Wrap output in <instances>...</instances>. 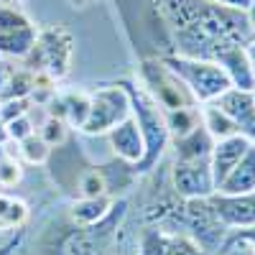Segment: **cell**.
I'll return each instance as SVG.
<instances>
[{
	"instance_id": "8",
	"label": "cell",
	"mask_w": 255,
	"mask_h": 255,
	"mask_svg": "<svg viewBox=\"0 0 255 255\" xmlns=\"http://www.w3.org/2000/svg\"><path fill=\"white\" fill-rule=\"evenodd\" d=\"M186 222L194 232V243L212 253V250H220L222 240H225V225L220 222V217L215 215V209L207 199H186Z\"/></svg>"
},
{
	"instance_id": "36",
	"label": "cell",
	"mask_w": 255,
	"mask_h": 255,
	"mask_svg": "<svg viewBox=\"0 0 255 255\" xmlns=\"http://www.w3.org/2000/svg\"><path fill=\"white\" fill-rule=\"evenodd\" d=\"M18 3V0H0V5H8V8H13Z\"/></svg>"
},
{
	"instance_id": "6",
	"label": "cell",
	"mask_w": 255,
	"mask_h": 255,
	"mask_svg": "<svg viewBox=\"0 0 255 255\" xmlns=\"http://www.w3.org/2000/svg\"><path fill=\"white\" fill-rule=\"evenodd\" d=\"M143 77H145V84H148V92L153 95V100L163 110L191 108V105H197V100L186 90V84L168 69L163 61H145L143 64Z\"/></svg>"
},
{
	"instance_id": "2",
	"label": "cell",
	"mask_w": 255,
	"mask_h": 255,
	"mask_svg": "<svg viewBox=\"0 0 255 255\" xmlns=\"http://www.w3.org/2000/svg\"><path fill=\"white\" fill-rule=\"evenodd\" d=\"M125 90L128 100H130V115L135 118L143 140H145V156L135 166L138 171H148L166 151L168 145V130H166V110L153 100V95L145 87H138L133 82H115Z\"/></svg>"
},
{
	"instance_id": "24",
	"label": "cell",
	"mask_w": 255,
	"mask_h": 255,
	"mask_svg": "<svg viewBox=\"0 0 255 255\" xmlns=\"http://www.w3.org/2000/svg\"><path fill=\"white\" fill-rule=\"evenodd\" d=\"M41 140H44L49 148H54V145H61L64 140H67V123H64L61 118H46L44 120V125H41Z\"/></svg>"
},
{
	"instance_id": "13",
	"label": "cell",
	"mask_w": 255,
	"mask_h": 255,
	"mask_svg": "<svg viewBox=\"0 0 255 255\" xmlns=\"http://www.w3.org/2000/svg\"><path fill=\"white\" fill-rule=\"evenodd\" d=\"M253 143L245 135H230L222 140H215V148H212V156H209V168H212V176H215V189L220 186V181L238 166V161L248 153V148Z\"/></svg>"
},
{
	"instance_id": "14",
	"label": "cell",
	"mask_w": 255,
	"mask_h": 255,
	"mask_svg": "<svg viewBox=\"0 0 255 255\" xmlns=\"http://www.w3.org/2000/svg\"><path fill=\"white\" fill-rule=\"evenodd\" d=\"M215 105L220 110H225L232 123L238 125V130L243 135V130L255 120V100H253V90H238V87H230L227 92H222Z\"/></svg>"
},
{
	"instance_id": "22",
	"label": "cell",
	"mask_w": 255,
	"mask_h": 255,
	"mask_svg": "<svg viewBox=\"0 0 255 255\" xmlns=\"http://www.w3.org/2000/svg\"><path fill=\"white\" fill-rule=\"evenodd\" d=\"M59 102H61V110H64V120L69 125L82 128L84 120H87V113H90V95L69 92V95H61Z\"/></svg>"
},
{
	"instance_id": "23",
	"label": "cell",
	"mask_w": 255,
	"mask_h": 255,
	"mask_svg": "<svg viewBox=\"0 0 255 255\" xmlns=\"http://www.w3.org/2000/svg\"><path fill=\"white\" fill-rule=\"evenodd\" d=\"M49 153H51V148L41 140V135H36V133L20 140V143H18V151H15V156H20V161L31 163V166L44 163V161L49 158Z\"/></svg>"
},
{
	"instance_id": "7",
	"label": "cell",
	"mask_w": 255,
	"mask_h": 255,
	"mask_svg": "<svg viewBox=\"0 0 255 255\" xmlns=\"http://www.w3.org/2000/svg\"><path fill=\"white\" fill-rule=\"evenodd\" d=\"M38 38V28L31 20L8 5H0V56L26 59Z\"/></svg>"
},
{
	"instance_id": "35",
	"label": "cell",
	"mask_w": 255,
	"mask_h": 255,
	"mask_svg": "<svg viewBox=\"0 0 255 255\" xmlns=\"http://www.w3.org/2000/svg\"><path fill=\"white\" fill-rule=\"evenodd\" d=\"M8 143V133H5V123L0 120V145H5Z\"/></svg>"
},
{
	"instance_id": "25",
	"label": "cell",
	"mask_w": 255,
	"mask_h": 255,
	"mask_svg": "<svg viewBox=\"0 0 255 255\" xmlns=\"http://www.w3.org/2000/svg\"><path fill=\"white\" fill-rule=\"evenodd\" d=\"M238 245L250 248V255H255V227H240V230H232L230 235L222 240L220 253H230L232 248H238Z\"/></svg>"
},
{
	"instance_id": "37",
	"label": "cell",
	"mask_w": 255,
	"mask_h": 255,
	"mask_svg": "<svg viewBox=\"0 0 255 255\" xmlns=\"http://www.w3.org/2000/svg\"><path fill=\"white\" fill-rule=\"evenodd\" d=\"M3 156H5V148H3V145H0V158H3Z\"/></svg>"
},
{
	"instance_id": "9",
	"label": "cell",
	"mask_w": 255,
	"mask_h": 255,
	"mask_svg": "<svg viewBox=\"0 0 255 255\" xmlns=\"http://www.w3.org/2000/svg\"><path fill=\"white\" fill-rule=\"evenodd\" d=\"M171 179L176 194L184 199H207L217 191L209 161H176Z\"/></svg>"
},
{
	"instance_id": "15",
	"label": "cell",
	"mask_w": 255,
	"mask_h": 255,
	"mask_svg": "<svg viewBox=\"0 0 255 255\" xmlns=\"http://www.w3.org/2000/svg\"><path fill=\"white\" fill-rule=\"evenodd\" d=\"M215 64H220V67L225 69L227 79L232 87L238 90H253L255 87V72L250 67V59L245 54V46H235V49H227L222 51Z\"/></svg>"
},
{
	"instance_id": "11",
	"label": "cell",
	"mask_w": 255,
	"mask_h": 255,
	"mask_svg": "<svg viewBox=\"0 0 255 255\" xmlns=\"http://www.w3.org/2000/svg\"><path fill=\"white\" fill-rule=\"evenodd\" d=\"M209 204L225 227H255V191L250 194H212Z\"/></svg>"
},
{
	"instance_id": "16",
	"label": "cell",
	"mask_w": 255,
	"mask_h": 255,
	"mask_svg": "<svg viewBox=\"0 0 255 255\" xmlns=\"http://www.w3.org/2000/svg\"><path fill=\"white\" fill-rule=\"evenodd\" d=\"M255 191V145L248 148V153L238 161V166L220 181L217 194H250Z\"/></svg>"
},
{
	"instance_id": "3",
	"label": "cell",
	"mask_w": 255,
	"mask_h": 255,
	"mask_svg": "<svg viewBox=\"0 0 255 255\" xmlns=\"http://www.w3.org/2000/svg\"><path fill=\"white\" fill-rule=\"evenodd\" d=\"M168 69H171L184 84L186 90L191 92L197 102L207 105V102H215L222 92H227L232 84L225 74V69L215 61H207V59H189V56H166L161 59Z\"/></svg>"
},
{
	"instance_id": "4",
	"label": "cell",
	"mask_w": 255,
	"mask_h": 255,
	"mask_svg": "<svg viewBox=\"0 0 255 255\" xmlns=\"http://www.w3.org/2000/svg\"><path fill=\"white\" fill-rule=\"evenodd\" d=\"M72 54H74V38L69 31H64L61 26H51L38 31L36 46L28 56H36L38 72L49 74L54 82L64 79L72 69Z\"/></svg>"
},
{
	"instance_id": "17",
	"label": "cell",
	"mask_w": 255,
	"mask_h": 255,
	"mask_svg": "<svg viewBox=\"0 0 255 255\" xmlns=\"http://www.w3.org/2000/svg\"><path fill=\"white\" fill-rule=\"evenodd\" d=\"M174 145H176V161H186V163L189 161H209L212 148H215V138L199 125L189 135L176 138Z\"/></svg>"
},
{
	"instance_id": "26",
	"label": "cell",
	"mask_w": 255,
	"mask_h": 255,
	"mask_svg": "<svg viewBox=\"0 0 255 255\" xmlns=\"http://www.w3.org/2000/svg\"><path fill=\"white\" fill-rule=\"evenodd\" d=\"M79 191L82 197H105L108 194V184H105V176L92 168V171H84L79 179Z\"/></svg>"
},
{
	"instance_id": "34",
	"label": "cell",
	"mask_w": 255,
	"mask_h": 255,
	"mask_svg": "<svg viewBox=\"0 0 255 255\" xmlns=\"http://www.w3.org/2000/svg\"><path fill=\"white\" fill-rule=\"evenodd\" d=\"M243 135H245V138H248V140H250V143L255 145V120H253V123H250V125L245 128V130H243Z\"/></svg>"
},
{
	"instance_id": "38",
	"label": "cell",
	"mask_w": 255,
	"mask_h": 255,
	"mask_svg": "<svg viewBox=\"0 0 255 255\" xmlns=\"http://www.w3.org/2000/svg\"><path fill=\"white\" fill-rule=\"evenodd\" d=\"M253 100H255V87H253Z\"/></svg>"
},
{
	"instance_id": "27",
	"label": "cell",
	"mask_w": 255,
	"mask_h": 255,
	"mask_svg": "<svg viewBox=\"0 0 255 255\" xmlns=\"http://www.w3.org/2000/svg\"><path fill=\"white\" fill-rule=\"evenodd\" d=\"M33 123H31V118H28V113L26 115H18V118H13V120H8L5 123V133H8V140H13V143H20L23 138H28V135H33L36 130H33Z\"/></svg>"
},
{
	"instance_id": "29",
	"label": "cell",
	"mask_w": 255,
	"mask_h": 255,
	"mask_svg": "<svg viewBox=\"0 0 255 255\" xmlns=\"http://www.w3.org/2000/svg\"><path fill=\"white\" fill-rule=\"evenodd\" d=\"M163 255H209L207 250H202L191 238H168V248Z\"/></svg>"
},
{
	"instance_id": "12",
	"label": "cell",
	"mask_w": 255,
	"mask_h": 255,
	"mask_svg": "<svg viewBox=\"0 0 255 255\" xmlns=\"http://www.w3.org/2000/svg\"><path fill=\"white\" fill-rule=\"evenodd\" d=\"M108 140H110L113 153L120 161L130 163V166H138L143 161V156H145V140H143V133H140V128H138L133 115H128L125 120H120L108 133Z\"/></svg>"
},
{
	"instance_id": "30",
	"label": "cell",
	"mask_w": 255,
	"mask_h": 255,
	"mask_svg": "<svg viewBox=\"0 0 255 255\" xmlns=\"http://www.w3.org/2000/svg\"><path fill=\"white\" fill-rule=\"evenodd\" d=\"M13 67L8 61H3V56H0V95H3V90H5V84L10 82V77H13Z\"/></svg>"
},
{
	"instance_id": "33",
	"label": "cell",
	"mask_w": 255,
	"mask_h": 255,
	"mask_svg": "<svg viewBox=\"0 0 255 255\" xmlns=\"http://www.w3.org/2000/svg\"><path fill=\"white\" fill-rule=\"evenodd\" d=\"M245 54H248V59H250V67H253V72H255V38H253L250 44L245 46Z\"/></svg>"
},
{
	"instance_id": "31",
	"label": "cell",
	"mask_w": 255,
	"mask_h": 255,
	"mask_svg": "<svg viewBox=\"0 0 255 255\" xmlns=\"http://www.w3.org/2000/svg\"><path fill=\"white\" fill-rule=\"evenodd\" d=\"M209 3H217V5H225V8H235V10H248V5L253 0H209Z\"/></svg>"
},
{
	"instance_id": "5",
	"label": "cell",
	"mask_w": 255,
	"mask_h": 255,
	"mask_svg": "<svg viewBox=\"0 0 255 255\" xmlns=\"http://www.w3.org/2000/svg\"><path fill=\"white\" fill-rule=\"evenodd\" d=\"M128 115H130V100H128L120 84H113V87H105V90H97L95 95H90V113L79 130L87 135L110 133Z\"/></svg>"
},
{
	"instance_id": "28",
	"label": "cell",
	"mask_w": 255,
	"mask_h": 255,
	"mask_svg": "<svg viewBox=\"0 0 255 255\" xmlns=\"http://www.w3.org/2000/svg\"><path fill=\"white\" fill-rule=\"evenodd\" d=\"M20 179H23V168H20V163L13 156H3V158H0V186L10 189Z\"/></svg>"
},
{
	"instance_id": "10",
	"label": "cell",
	"mask_w": 255,
	"mask_h": 255,
	"mask_svg": "<svg viewBox=\"0 0 255 255\" xmlns=\"http://www.w3.org/2000/svg\"><path fill=\"white\" fill-rule=\"evenodd\" d=\"M44 253L46 255H95L97 240L92 235V227L69 225L59 227L56 232H49L44 238Z\"/></svg>"
},
{
	"instance_id": "32",
	"label": "cell",
	"mask_w": 255,
	"mask_h": 255,
	"mask_svg": "<svg viewBox=\"0 0 255 255\" xmlns=\"http://www.w3.org/2000/svg\"><path fill=\"white\" fill-rule=\"evenodd\" d=\"M245 18H248V26H250V31H253V36H255V0L248 5V10H245Z\"/></svg>"
},
{
	"instance_id": "1",
	"label": "cell",
	"mask_w": 255,
	"mask_h": 255,
	"mask_svg": "<svg viewBox=\"0 0 255 255\" xmlns=\"http://www.w3.org/2000/svg\"><path fill=\"white\" fill-rule=\"evenodd\" d=\"M174 33L179 56L215 61L222 51L248 46L255 38L245 10L225 8L209 0H156Z\"/></svg>"
},
{
	"instance_id": "18",
	"label": "cell",
	"mask_w": 255,
	"mask_h": 255,
	"mask_svg": "<svg viewBox=\"0 0 255 255\" xmlns=\"http://www.w3.org/2000/svg\"><path fill=\"white\" fill-rule=\"evenodd\" d=\"M110 207H113V202L108 199V194L105 197H82L79 202L72 204L69 220L82 227H95L110 215Z\"/></svg>"
},
{
	"instance_id": "20",
	"label": "cell",
	"mask_w": 255,
	"mask_h": 255,
	"mask_svg": "<svg viewBox=\"0 0 255 255\" xmlns=\"http://www.w3.org/2000/svg\"><path fill=\"white\" fill-rule=\"evenodd\" d=\"M202 125V118H199V108L191 105V108H174V110H166V130H168V138H184L189 135L191 130H197Z\"/></svg>"
},
{
	"instance_id": "19",
	"label": "cell",
	"mask_w": 255,
	"mask_h": 255,
	"mask_svg": "<svg viewBox=\"0 0 255 255\" xmlns=\"http://www.w3.org/2000/svg\"><path fill=\"white\" fill-rule=\"evenodd\" d=\"M199 118H202V128L215 138V140H222V138H230V135H240L238 125L232 123V118L220 110L215 102H207L204 108H199Z\"/></svg>"
},
{
	"instance_id": "21",
	"label": "cell",
	"mask_w": 255,
	"mask_h": 255,
	"mask_svg": "<svg viewBox=\"0 0 255 255\" xmlns=\"http://www.w3.org/2000/svg\"><path fill=\"white\" fill-rule=\"evenodd\" d=\"M28 220V204L10 194H0V230H20Z\"/></svg>"
}]
</instances>
